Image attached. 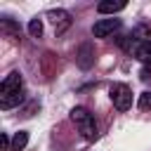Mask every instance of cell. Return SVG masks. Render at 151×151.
<instances>
[{"instance_id": "obj_8", "label": "cell", "mask_w": 151, "mask_h": 151, "mask_svg": "<svg viewBox=\"0 0 151 151\" xmlns=\"http://www.w3.org/2000/svg\"><path fill=\"white\" fill-rule=\"evenodd\" d=\"M127 5L125 2H99L97 5V12L99 14H116V12H123Z\"/></svg>"}, {"instance_id": "obj_11", "label": "cell", "mask_w": 151, "mask_h": 151, "mask_svg": "<svg viewBox=\"0 0 151 151\" xmlns=\"http://www.w3.org/2000/svg\"><path fill=\"white\" fill-rule=\"evenodd\" d=\"M28 33H31V38H40V35H42V21H40L38 17L28 21Z\"/></svg>"}, {"instance_id": "obj_6", "label": "cell", "mask_w": 151, "mask_h": 151, "mask_svg": "<svg viewBox=\"0 0 151 151\" xmlns=\"http://www.w3.org/2000/svg\"><path fill=\"white\" fill-rule=\"evenodd\" d=\"M137 61H142L144 66L151 68V40H132V50Z\"/></svg>"}, {"instance_id": "obj_1", "label": "cell", "mask_w": 151, "mask_h": 151, "mask_svg": "<svg viewBox=\"0 0 151 151\" xmlns=\"http://www.w3.org/2000/svg\"><path fill=\"white\" fill-rule=\"evenodd\" d=\"M21 99H24V78L19 71H12L9 76H5L0 85V106L7 111V109L19 106Z\"/></svg>"}, {"instance_id": "obj_10", "label": "cell", "mask_w": 151, "mask_h": 151, "mask_svg": "<svg viewBox=\"0 0 151 151\" xmlns=\"http://www.w3.org/2000/svg\"><path fill=\"white\" fill-rule=\"evenodd\" d=\"M0 26H2V31H5V33H9L12 38H19V26H17V24H14L9 17H2Z\"/></svg>"}, {"instance_id": "obj_12", "label": "cell", "mask_w": 151, "mask_h": 151, "mask_svg": "<svg viewBox=\"0 0 151 151\" xmlns=\"http://www.w3.org/2000/svg\"><path fill=\"white\" fill-rule=\"evenodd\" d=\"M137 106H139L142 111H151V92H142V94H139Z\"/></svg>"}, {"instance_id": "obj_7", "label": "cell", "mask_w": 151, "mask_h": 151, "mask_svg": "<svg viewBox=\"0 0 151 151\" xmlns=\"http://www.w3.org/2000/svg\"><path fill=\"white\" fill-rule=\"evenodd\" d=\"M76 61H78L80 68H90V66L94 64V50H92L90 42H83V45L78 47V52H76Z\"/></svg>"}, {"instance_id": "obj_3", "label": "cell", "mask_w": 151, "mask_h": 151, "mask_svg": "<svg viewBox=\"0 0 151 151\" xmlns=\"http://www.w3.org/2000/svg\"><path fill=\"white\" fill-rule=\"evenodd\" d=\"M109 94H111V101H113V106L118 111H127L132 106V90L125 83H113Z\"/></svg>"}, {"instance_id": "obj_9", "label": "cell", "mask_w": 151, "mask_h": 151, "mask_svg": "<svg viewBox=\"0 0 151 151\" xmlns=\"http://www.w3.org/2000/svg\"><path fill=\"white\" fill-rule=\"evenodd\" d=\"M26 144H28V132L19 130V132L12 137V151H24V149H26Z\"/></svg>"}, {"instance_id": "obj_2", "label": "cell", "mask_w": 151, "mask_h": 151, "mask_svg": "<svg viewBox=\"0 0 151 151\" xmlns=\"http://www.w3.org/2000/svg\"><path fill=\"white\" fill-rule=\"evenodd\" d=\"M71 120L78 125V130L85 139H97V123H94V118L87 109H83V106L71 109Z\"/></svg>"}, {"instance_id": "obj_4", "label": "cell", "mask_w": 151, "mask_h": 151, "mask_svg": "<svg viewBox=\"0 0 151 151\" xmlns=\"http://www.w3.org/2000/svg\"><path fill=\"white\" fill-rule=\"evenodd\" d=\"M47 19L52 21V26H54L57 35H61V33L73 24V19H71V14H68L66 9H50V12H47Z\"/></svg>"}, {"instance_id": "obj_5", "label": "cell", "mask_w": 151, "mask_h": 151, "mask_svg": "<svg viewBox=\"0 0 151 151\" xmlns=\"http://www.w3.org/2000/svg\"><path fill=\"white\" fill-rule=\"evenodd\" d=\"M120 28V21L118 19H99L94 26H92V35L94 38H109V35H113L116 31Z\"/></svg>"}]
</instances>
